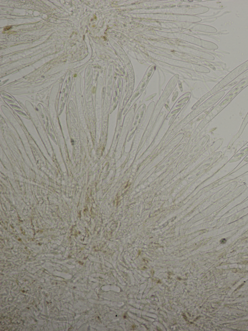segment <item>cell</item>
<instances>
[{"label": "cell", "mask_w": 248, "mask_h": 331, "mask_svg": "<svg viewBox=\"0 0 248 331\" xmlns=\"http://www.w3.org/2000/svg\"><path fill=\"white\" fill-rule=\"evenodd\" d=\"M247 70H248V60L231 71L210 91L202 97V99L198 101L197 104L201 102V101L204 100L207 97L213 94L214 93H217L224 87L226 86L228 84L232 83L233 80H235L239 76L242 75L243 73H244V72Z\"/></svg>", "instance_id": "1"}, {"label": "cell", "mask_w": 248, "mask_h": 331, "mask_svg": "<svg viewBox=\"0 0 248 331\" xmlns=\"http://www.w3.org/2000/svg\"><path fill=\"white\" fill-rule=\"evenodd\" d=\"M248 85V77H247L239 82L229 93L215 107V110L219 112L220 110L227 106L232 99L245 87Z\"/></svg>", "instance_id": "2"}, {"label": "cell", "mask_w": 248, "mask_h": 331, "mask_svg": "<svg viewBox=\"0 0 248 331\" xmlns=\"http://www.w3.org/2000/svg\"><path fill=\"white\" fill-rule=\"evenodd\" d=\"M248 77V70L246 71L244 73H243L242 75L239 76L237 78H236L233 82H232V83H230L229 85H227L226 87H229L234 84H235L236 83L238 82L239 81H240L241 80H242L243 79Z\"/></svg>", "instance_id": "3"}, {"label": "cell", "mask_w": 248, "mask_h": 331, "mask_svg": "<svg viewBox=\"0 0 248 331\" xmlns=\"http://www.w3.org/2000/svg\"><path fill=\"white\" fill-rule=\"evenodd\" d=\"M12 28V26L6 27H5V28L3 29V30H4V31H7V30H9V29H10V28Z\"/></svg>", "instance_id": "4"}]
</instances>
